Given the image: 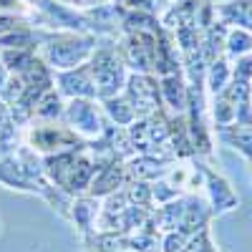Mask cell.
Wrapping results in <instances>:
<instances>
[{
    "mask_svg": "<svg viewBox=\"0 0 252 252\" xmlns=\"http://www.w3.org/2000/svg\"><path fill=\"white\" fill-rule=\"evenodd\" d=\"M204 177H207V189H209V197H212V207H215V212H217V215L227 212V209H232V207L237 204V194L232 192V187H229L220 174L204 169Z\"/></svg>",
    "mask_w": 252,
    "mask_h": 252,
    "instance_id": "obj_1",
    "label": "cell"
},
{
    "mask_svg": "<svg viewBox=\"0 0 252 252\" xmlns=\"http://www.w3.org/2000/svg\"><path fill=\"white\" fill-rule=\"evenodd\" d=\"M220 136L235 146L237 152H242L247 159H252V124H229V126H220Z\"/></svg>",
    "mask_w": 252,
    "mask_h": 252,
    "instance_id": "obj_2",
    "label": "cell"
},
{
    "mask_svg": "<svg viewBox=\"0 0 252 252\" xmlns=\"http://www.w3.org/2000/svg\"><path fill=\"white\" fill-rule=\"evenodd\" d=\"M207 209L204 204L197 199V202H189V207H184V220H182V235H194L207 224Z\"/></svg>",
    "mask_w": 252,
    "mask_h": 252,
    "instance_id": "obj_3",
    "label": "cell"
},
{
    "mask_svg": "<svg viewBox=\"0 0 252 252\" xmlns=\"http://www.w3.org/2000/svg\"><path fill=\"white\" fill-rule=\"evenodd\" d=\"M224 18L232 20V23H240L245 28L252 31V0H237V3H229L222 8Z\"/></svg>",
    "mask_w": 252,
    "mask_h": 252,
    "instance_id": "obj_4",
    "label": "cell"
},
{
    "mask_svg": "<svg viewBox=\"0 0 252 252\" xmlns=\"http://www.w3.org/2000/svg\"><path fill=\"white\" fill-rule=\"evenodd\" d=\"M212 116H215L217 126H229V124H235V119H237V106L229 98H224L222 94H217L215 106H212Z\"/></svg>",
    "mask_w": 252,
    "mask_h": 252,
    "instance_id": "obj_5",
    "label": "cell"
},
{
    "mask_svg": "<svg viewBox=\"0 0 252 252\" xmlns=\"http://www.w3.org/2000/svg\"><path fill=\"white\" fill-rule=\"evenodd\" d=\"M227 83H229V68H227V63L222 58H217L212 66H209V89H212V94H222L227 89Z\"/></svg>",
    "mask_w": 252,
    "mask_h": 252,
    "instance_id": "obj_6",
    "label": "cell"
},
{
    "mask_svg": "<svg viewBox=\"0 0 252 252\" xmlns=\"http://www.w3.org/2000/svg\"><path fill=\"white\" fill-rule=\"evenodd\" d=\"M227 48H229V53H235V56H245V53H250V51H252V35H247L245 31L229 33Z\"/></svg>",
    "mask_w": 252,
    "mask_h": 252,
    "instance_id": "obj_7",
    "label": "cell"
},
{
    "mask_svg": "<svg viewBox=\"0 0 252 252\" xmlns=\"http://www.w3.org/2000/svg\"><path fill=\"white\" fill-rule=\"evenodd\" d=\"M164 91H166V96H169V101H172V106L174 109H184V101H187V96H184V86H182V81L179 78H166L164 81Z\"/></svg>",
    "mask_w": 252,
    "mask_h": 252,
    "instance_id": "obj_8",
    "label": "cell"
}]
</instances>
